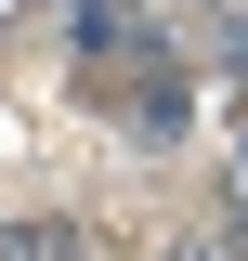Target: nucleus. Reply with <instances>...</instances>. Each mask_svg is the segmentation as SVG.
<instances>
[{
    "label": "nucleus",
    "instance_id": "nucleus-1",
    "mask_svg": "<svg viewBox=\"0 0 248 261\" xmlns=\"http://www.w3.org/2000/svg\"><path fill=\"white\" fill-rule=\"evenodd\" d=\"M0 261H79V222H0Z\"/></svg>",
    "mask_w": 248,
    "mask_h": 261
},
{
    "label": "nucleus",
    "instance_id": "nucleus-2",
    "mask_svg": "<svg viewBox=\"0 0 248 261\" xmlns=\"http://www.w3.org/2000/svg\"><path fill=\"white\" fill-rule=\"evenodd\" d=\"M170 261H235V248H222V235H183V248H170Z\"/></svg>",
    "mask_w": 248,
    "mask_h": 261
}]
</instances>
